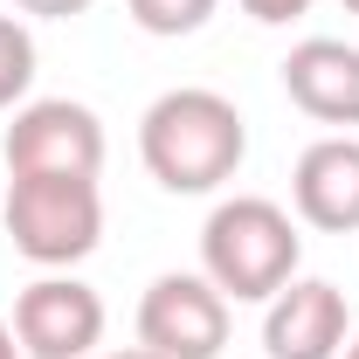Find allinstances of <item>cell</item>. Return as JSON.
Returning a JSON list of instances; mask_svg holds the SVG:
<instances>
[{
    "label": "cell",
    "instance_id": "cell-1",
    "mask_svg": "<svg viewBox=\"0 0 359 359\" xmlns=\"http://www.w3.org/2000/svg\"><path fill=\"white\" fill-rule=\"evenodd\" d=\"M138 159L166 194H222L249 159V118L208 83L159 90L138 118Z\"/></svg>",
    "mask_w": 359,
    "mask_h": 359
},
{
    "label": "cell",
    "instance_id": "cell-2",
    "mask_svg": "<svg viewBox=\"0 0 359 359\" xmlns=\"http://www.w3.org/2000/svg\"><path fill=\"white\" fill-rule=\"evenodd\" d=\"M297 269H304L297 215L269 194H228L201 222V276L228 304H269Z\"/></svg>",
    "mask_w": 359,
    "mask_h": 359
},
{
    "label": "cell",
    "instance_id": "cell-3",
    "mask_svg": "<svg viewBox=\"0 0 359 359\" xmlns=\"http://www.w3.org/2000/svg\"><path fill=\"white\" fill-rule=\"evenodd\" d=\"M0 228H7L14 256H28L35 269H76L104 242V194H97V180H76V173L7 180Z\"/></svg>",
    "mask_w": 359,
    "mask_h": 359
},
{
    "label": "cell",
    "instance_id": "cell-4",
    "mask_svg": "<svg viewBox=\"0 0 359 359\" xmlns=\"http://www.w3.org/2000/svg\"><path fill=\"white\" fill-rule=\"evenodd\" d=\"M0 173L7 180H35V173H104V118L76 104V97H28L14 111V125L0 138Z\"/></svg>",
    "mask_w": 359,
    "mask_h": 359
},
{
    "label": "cell",
    "instance_id": "cell-5",
    "mask_svg": "<svg viewBox=\"0 0 359 359\" xmlns=\"http://www.w3.org/2000/svg\"><path fill=\"white\" fill-rule=\"evenodd\" d=\"M228 318H235V304L201 269H166L138 297V346L159 359H222Z\"/></svg>",
    "mask_w": 359,
    "mask_h": 359
},
{
    "label": "cell",
    "instance_id": "cell-6",
    "mask_svg": "<svg viewBox=\"0 0 359 359\" xmlns=\"http://www.w3.org/2000/svg\"><path fill=\"white\" fill-rule=\"evenodd\" d=\"M14 339L28 359H90L104 346V297L76 269H42L14 290Z\"/></svg>",
    "mask_w": 359,
    "mask_h": 359
},
{
    "label": "cell",
    "instance_id": "cell-7",
    "mask_svg": "<svg viewBox=\"0 0 359 359\" xmlns=\"http://www.w3.org/2000/svg\"><path fill=\"white\" fill-rule=\"evenodd\" d=\"M353 339L346 318V290L325 276H290L276 297L263 304V353L269 359H339Z\"/></svg>",
    "mask_w": 359,
    "mask_h": 359
},
{
    "label": "cell",
    "instance_id": "cell-8",
    "mask_svg": "<svg viewBox=\"0 0 359 359\" xmlns=\"http://www.w3.org/2000/svg\"><path fill=\"white\" fill-rule=\"evenodd\" d=\"M290 215L318 235H359V138L353 132H325L297 152Z\"/></svg>",
    "mask_w": 359,
    "mask_h": 359
},
{
    "label": "cell",
    "instance_id": "cell-9",
    "mask_svg": "<svg viewBox=\"0 0 359 359\" xmlns=\"http://www.w3.org/2000/svg\"><path fill=\"white\" fill-rule=\"evenodd\" d=\"M283 97L332 132H353L359 125V48L339 35H304V42L283 55Z\"/></svg>",
    "mask_w": 359,
    "mask_h": 359
},
{
    "label": "cell",
    "instance_id": "cell-10",
    "mask_svg": "<svg viewBox=\"0 0 359 359\" xmlns=\"http://www.w3.org/2000/svg\"><path fill=\"white\" fill-rule=\"evenodd\" d=\"M35 83V35L21 14H0V111H21Z\"/></svg>",
    "mask_w": 359,
    "mask_h": 359
},
{
    "label": "cell",
    "instance_id": "cell-11",
    "mask_svg": "<svg viewBox=\"0 0 359 359\" xmlns=\"http://www.w3.org/2000/svg\"><path fill=\"white\" fill-rule=\"evenodd\" d=\"M215 7H222V0H125V14H132L145 35H159V42L201 35V28L215 21Z\"/></svg>",
    "mask_w": 359,
    "mask_h": 359
},
{
    "label": "cell",
    "instance_id": "cell-12",
    "mask_svg": "<svg viewBox=\"0 0 359 359\" xmlns=\"http://www.w3.org/2000/svg\"><path fill=\"white\" fill-rule=\"evenodd\" d=\"M242 14L263 21V28H290L297 14H311V0H242Z\"/></svg>",
    "mask_w": 359,
    "mask_h": 359
},
{
    "label": "cell",
    "instance_id": "cell-13",
    "mask_svg": "<svg viewBox=\"0 0 359 359\" xmlns=\"http://www.w3.org/2000/svg\"><path fill=\"white\" fill-rule=\"evenodd\" d=\"M21 14H35V21H76V14H90L97 0H14Z\"/></svg>",
    "mask_w": 359,
    "mask_h": 359
},
{
    "label": "cell",
    "instance_id": "cell-14",
    "mask_svg": "<svg viewBox=\"0 0 359 359\" xmlns=\"http://www.w3.org/2000/svg\"><path fill=\"white\" fill-rule=\"evenodd\" d=\"M0 359H28V353H21V339H14V325H7V318H0Z\"/></svg>",
    "mask_w": 359,
    "mask_h": 359
},
{
    "label": "cell",
    "instance_id": "cell-15",
    "mask_svg": "<svg viewBox=\"0 0 359 359\" xmlns=\"http://www.w3.org/2000/svg\"><path fill=\"white\" fill-rule=\"evenodd\" d=\"M90 359H159V353H145V346H132V353H90Z\"/></svg>",
    "mask_w": 359,
    "mask_h": 359
},
{
    "label": "cell",
    "instance_id": "cell-16",
    "mask_svg": "<svg viewBox=\"0 0 359 359\" xmlns=\"http://www.w3.org/2000/svg\"><path fill=\"white\" fill-rule=\"evenodd\" d=\"M339 359H359V332H353V339H346V353H339Z\"/></svg>",
    "mask_w": 359,
    "mask_h": 359
},
{
    "label": "cell",
    "instance_id": "cell-17",
    "mask_svg": "<svg viewBox=\"0 0 359 359\" xmlns=\"http://www.w3.org/2000/svg\"><path fill=\"white\" fill-rule=\"evenodd\" d=\"M339 7H346V14H359V0H339Z\"/></svg>",
    "mask_w": 359,
    "mask_h": 359
},
{
    "label": "cell",
    "instance_id": "cell-18",
    "mask_svg": "<svg viewBox=\"0 0 359 359\" xmlns=\"http://www.w3.org/2000/svg\"><path fill=\"white\" fill-rule=\"evenodd\" d=\"M0 187H7V173H0Z\"/></svg>",
    "mask_w": 359,
    "mask_h": 359
}]
</instances>
